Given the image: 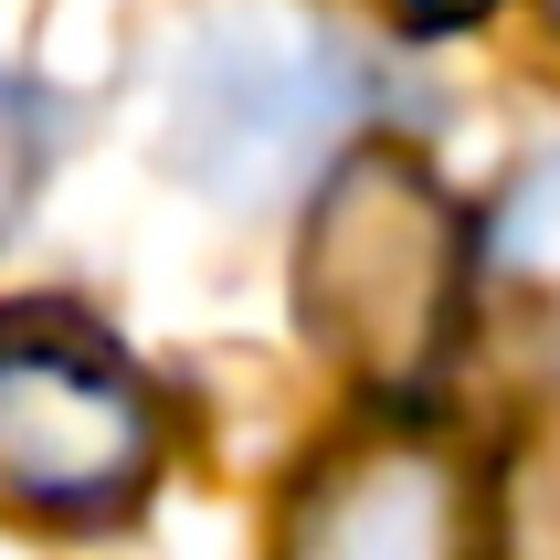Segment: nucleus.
Listing matches in <instances>:
<instances>
[{
	"mask_svg": "<svg viewBox=\"0 0 560 560\" xmlns=\"http://www.w3.org/2000/svg\"><path fill=\"white\" fill-rule=\"evenodd\" d=\"M159 466V402L106 339H0V498L32 518H117Z\"/></svg>",
	"mask_w": 560,
	"mask_h": 560,
	"instance_id": "3",
	"label": "nucleus"
},
{
	"mask_svg": "<svg viewBox=\"0 0 560 560\" xmlns=\"http://www.w3.org/2000/svg\"><path fill=\"white\" fill-rule=\"evenodd\" d=\"M22 201H32V106H22V85L0 74V233L22 222Z\"/></svg>",
	"mask_w": 560,
	"mask_h": 560,
	"instance_id": "7",
	"label": "nucleus"
},
{
	"mask_svg": "<svg viewBox=\"0 0 560 560\" xmlns=\"http://www.w3.org/2000/svg\"><path fill=\"white\" fill-rule=\"evenodd\" d=\"M276 560H476V476L434 434L381 423L296 487Z\"/></svg>",
	"mask_w": 560,
	"mask_h": 560,
	"instance_id": "4",
	"label": "nucleus"
},
{
	"mask_svg": "<svg viewBox=\"0 0 560 560\" xmlns=\"http://www.w3.org/2000/svg\"><path fill=\"white\" fill-rule=\"evenodd\" d=\"M487 265H498L518 296L560 307V159H529V170H518V190L498 201V244H487Z\"/></svg>",
	"mask_w": 560,
	"mask_h": 560,
	"instance_id": "5",
	"label": "nucleus"
},
{
	"mask_svg": "<svg viewBox=\"0 0 560 560\" xmlns=\"http://www.w3.org/2000/svg\"><path fill=\"white\" fill-rule=\"evenodd\" d=\"M476 244L466 212L434 190V170L402 149H349L328 159L296 244V317L307 339L371 392H423L466 328Z\"/></svg>",
	"mask_w": 560,
	"mask_h": 560,
	"instance_id": "1",
	"label": "nucleus"
},
{
	"mask_svg": "<svg viewBox=\"0 0 560 560\" xmlns=\"http://www.w3.org/2000/svg\"><path fill=\"white\" fill-rule=\"evenodd\" d=\"M498 560H560V444H539L508 487V539Z\"/></svg>",
	"mask_w": 560,
	"mask_h": 560,
	"instance_id": "6",
	"label": "nucleus"
},
{
	"mask_svg": "<svg viewBox=\"0 0 560 560\" xmlns=\"http://www.w3.org/2000/svg\"><path fill=\"white\" fill-rule=\"evenodd\" d=\"M550 32H560V0H550Z\"/></svg>",
	"mask_w": 560,
	"mask_h": 560,
	"instance_id": "9",
	"label": "nucleus"
},
{
	"mask_svg": "<svg viewBox=\"0 0 560 560\" xmlns=\"http://www.w3.org/2000/svg\"><path fill=\"white\" fill-rule=\"evenodd\" d=\"M360 74L296 11H222L170 74V170L212 201H276L349 138Z\"/></svg>",
	"mask_w": 560,
	"mask_h": 560,
	"instance_id": "2",
	"label": "nucleus"
},
{
	"mask_svg": "<svg viewBox=\"0 0 560 560\" xmlns=\"http://www.w3.org/2000/svg\"><path fill=\"white\" fill-rule=\"evenodd\" d=\"M381 11H402V22H466L476 0H381Z\"/></svg>",
	"mask_w": 560,
	"mask_h": 560,
	"instance_id": "8",
	"label": "nucleus"
}]
</instances>
